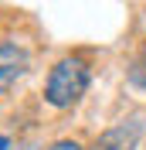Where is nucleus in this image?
Segmentation results:
<instances>
[{
	"label": "nucleus",
	"instance_id": "f03ea898",
	"mask_svg": "<svg viewBox=\"0 0 146 150\" xmlns=\"http://www.w3.org/2000/svg\"><path fill=\"white\" fill-rule=\"evenodd\" d=\"M27 68V55L17 45H0V92L10 89Z\"/></svg>",
	"mask_w": 146,
	"mask_h": 150
},
{
	"label": "nucleus",
	"instance_id": "7ed1b4c3",
	"mask_svg": "<svg viewBox=\"0 0 146 150\" xmlns=\"http://www.w3.org/2000/svg\"><path fill=\"white\" fill-rule=\"evenodd\" d=\"M51 150H82V147H78L75 140H61V143H55Z\"/></svg>",
	"mask_w": 146,
	"mask_h": 150
},
{
	"label": "nucleus",
	"instance_id": "f257e3e1",
	"mask_svg": "<svg viewBox=\"0 0 146 150\" xmlns=\"http://www.w3.org/2000/svg\"><path fill=\"white\" fill-rule=\"evenodd\" d=\"M88 85V68H85L82 58H61L51 75H48V85H44V96L51 106H72L78 96L85 92Z\"/></svg>",
	"mask_w": 146,
	"mask_h": 150
},
{
	"label": "nucleus",
	"instance_id": "20e7f679",
	"mask_svg": "<svg viewBox=\"0 0 146 150\" xmlns=\"http://www.w3.org/2000/svg\"><path fill=\"white\" fill-rule=\"evenodd\" d=\"M10 147V143H7V137H0V150H7Z\"/></svg>",
	"mask_w": 146,
	"mask_h": 150
}]
</instances>
